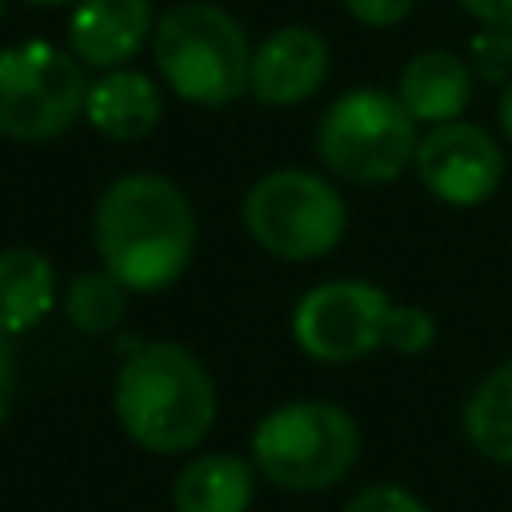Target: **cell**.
<instances>
[{
  "label": "cell",
  "mask_w": 512,
  "mask_h": 512,
  "mask_svg": "<svg viewBox=\"0 0 512 512\" xmlns=\"http://www.w3.org/2000/svg\"><path fill=\"white\" fill-rule=\"evenodd\" d=\"M100 264L128 292L172 288L196 256V212L184 188L160 172L116 176L92 212Z\"/></svg>",
  "instance_id": "obj_1"
},
{
  "label": "cell",
  "mask_w": 512,
  "mask_h": 512,
  "mask_svg": "<svg viewBox=\"0 0 512 512\" xmlns=\"http://www.w3.org/2000/svg\"><path fill=\"white\" fill-rule=\"evenodd\" d=\"M112 412L136 448L180 456L200 448L216 424V380L192 348L144 340L116 368Z\"/></svg>",
  "instance_id": "obj_2"
},
{
  "label": "cell",
  "mask_w": 512,
  "mask_h": 512,
  "mask_svg": "<svg viewBox=\"0 0 512 512\" xmlns=\"http://www.w3.org/2000/svg\"><path fill=\"white\" fill-rule=\"evenodd\" d=\"M292 340L316 364H352L380 348L420 356L436 344V320L420 304L392 300L372 280H324L296 300Z\"/></svg>",
  "instance_id": "obj_3"
},
{
  "label": "cell",
  "mask_w": 512,
  "mask_h": 512,
  "mask_svg": "<svg viewBox=\"0 0 512 512\" xmlns=\"http://www.w3.org/2000/svg\"><path fill=\"white\" fill-rule=\"evenodd\" d=\"M152 60L184 104L224 108L248 92V36L240 20L212 0H180L164 8L152 28Z\"/></svg>",
  "instance_id": "obj_4"
},
{
  "label": "cell",
  "mask_w": 512,
  "mask_h": 512,
  "mask_svg": "<svg viewBox=\"0 0 512 512\" xmlns=\"http://www.w3.org/2000/svg\"><path fill=\"white\" fill-rule=\"evenodd\" d=\"M364 436L348 408L332 400H288L264 412L248 440L256 472L284 492H328L360 460Z\"/></svg>",
  "instance_id": "obj_5"
},
{
  "label": "cell",
  "mask_w": 512,
  "mask_h": 512,
  "mask_svg": "<svg viewBox=\"0 0 512 512\" xmlns=\"http://www.w3.org/2000/svg\"><path fill=\"white\" fill-rule=\"evenodd\" d=\"M416 144L420 124L384 88H348L316 124V156L344 184L396 180L416 160Z\"/></svg>",
  "instance_id": "obj_6"
},
{
  "label": "cell",
  "mask_w": 512,
  "mask_h": 512,
  "mask_svg": "<svg viewBox=\"0 0 512 512\" xmlns=\"http://www.w3.org/2000/svg\"><path fill=\"white\" fill-rule=\"evenodd\" d=\"M248 236L276 260L304 264L336 252L348 232V204L332 180L308 168L264 172L240 204Z\"/></svg>",
  "instance_id": "obj_7"
},
{
  "label": "cell",
  "mask_w": 512,
  "mask_h": 512,
  "mask_svg": "<svg viewBox=\"0 0 512 512\" xmlns=\"http://www.w3.org/2000/svg\"><path fill=\"white\" fill-rule=\"evenodd\" d=\"M88 100L84 64L48 40L0 48V136L16 144L60 140Z\"/></svg>",
  "instance_id": "obj_8"
},
{
  "label": "cell",
  "mask_w": 512,
  "mask_h": 512,
  "mask_svg": "<svg viewBox=\"0 0 512 512\" xmlns=\"http://www.w3.org/2000/svg\"><path fill=\"white\" fill-rule=\"evenodd\" d=\"M412 168L440 204L476 208L496 196L504 180V152L488 128L468 120H448V124H432L420 136Z\"/></svg>",
  "instance_id": "obj_9"
},
{
  "label": "cell",
  "mask_w": 512,
  "mask_h": 512,
  "mask_svg": "<svg viewBox=\"0 0 512 512\" xmlns=\"http://www.w3.org/2000/svg\"><path fill=\"white\" fill-rule=\"evenodd\" d=\"M328 40L316 28L284 24L252 48L248 92L264 108H296L312 100L328 80Z\"/></svg>",
  "instance_id": "obj_10"
},
{
  "label": "cell",
  "mask_w": 512,
  "mask_h": 512,
  "mask_svg": "<svg viewBox=\"0 0 512 512\" xmlns=\"http://www.w3.org/2000/svg\"><path fill=\"white\" fill-rule=\"evenodd\" d=\"M152 0H76L68 20V52L96 72L124 68L152 40Z\"/></svg>",
  "instance_id": "obj_11"
},
{
  "label": "cell",
  "mask_w": 512,
  "mask_h": 512,
  "mask_svg": "<svg viewBox=\"0 0 512 512\" xmlns=\"http://www.w3.org/2000/svg\"><path fill=\"white\" fill-rule=\"evenodd\" d=\"M84 120L108 140H144L164 120V92L140 68H112L88 84Z\"/></svg>",
  "instance_id": "obj_12"
},
{
  "label": "cell",
  "mask_w": 512,
  "mask_h": 512,
  "mask_svg": "<svg viewBox=\"0 0 512 512\" xmlns=\"http://www.w3.org/2000/svg\"><path fill=\"white\" fill-rule=\"evenodd\" d=\"M396 96L416 124L432 128V124L460 120L472 100V68L464 56H456L448 48L416 52L400 72Z\"/></svg>",
  "instance_id": "obj_13"
},
{
  "label": "cell",
  "mask_w": 512,
  "mask_h": 512,
  "mask_svg": "<svg viewBox=\"0 0 512 512\" xmlns=\"http://www.w3.org/2000/svg\"><path fill=\"white\" fill-rule=\"evenodd\" d=\"M256 464L236 452H200L172 480L176 512H248L256 500Z\"/></svg>",
  "instance_id": "obj_14"
},
{
  "label": "cell",
  "mask_w": 512,
  "mask_h": 512,
  "mask_svg": "<svg viewBox=\"0 0 512 512\" xmlns=\"http://www.w3.org/2000/svg\"><path fill=\"white\" fill-rule=\"evenodd\" d=\"M56 308V268L36 248H4L0 252V332L20 336L32 332Z\"/></svg>",
  "instance_id": "obj_15"
},
{
  "label": "cell",
  "mask_w": 512,
  "mask_h": 512,
  "mask_svg": "<svg viewBox=\"0 0 512 512\" xmlns=\"http://www.w3.org/2000/svg\"><path fill=\"white\" fill-rule=\"evenodd\" d=\"M460 428L484 460L512 468V360L496 364L472 388L460 412Z\"/></svg>",
  "instance_id": "obj_16"
},
{
  "label": "cell",
  "mask_w": 512,
  "mask_h": 512,
  "mask_svg": "<svg viewBox=\"0 0 512 512\" xmlns=\"http://www.w3.org/2000/svg\"><path fill=\"white\" fill-rule=\"evenodd\" d=\"M124 308H128V288L108 268L76 272L68 280V288H64V316L84 336L112 332L124 320Z\"/></svg>",
  "instance_id": "obj_17"
},
{
  "label": "cell",
  "mask_w": 512,
  "mask_h": 512,
  "mask_svg": "<svg viewBox=\"0 0 512 512\" xmlns=\"http://www.w3.org/2000/svg\"><path fill=\"white\" fill-rule=\"evenodd\" d=\"M468 68L488 84L512 80V28H480L468 40Z\"/></svg>",
  "instance_id": "obj_18"
},
{
  "label": "cell",
  "mask_w": 512,
  "mask_h": 512,
  "mask_svg": "<svg viewBox=\"0 0 512 512\" xmlns=\"http://www.w3.org/2000/svg\"><path fill=\"white\" fill-rule=\"evenodd\" d=\"M344 512H428V504L412 492V488H404V484H368V488H360L348 504H344Z\"/></svg>",
  "instance_id": "obj_19"
},
{
  "label": "cell",
  "mask_w": 512,
  "mask_h": 512,
  "mask_svg": "<svg viewBox=\"0 0 512 512\" xmlns=\"http://www.w3.org/2000/svg\"><path fill=\"white\" fill-rule=\"evenodd\" d=\"M344 8L364 28H392L416 8V0H344Z\"/></svg>",
  "instance_id": "obj_20"
},
{
  "label": "cell",
  "mask_w": 512,
  "mask_h": 512,
  "mask_svg": "<svg viewBox=\"0 0 512 512\" xmlns=\"http://www.w3.org/2000/svg\"><path fill=\"white\" fill-rule=\"evenodd\" d=\"M480 28H512V0H456Z\"/></svg>",
  "instance_id": "obj_21"
},
{
  "label": "cell",
  "mask_w": 512,
  "mask_h": 512,
  "mask_svg": "<svg viewBox=\"0 0 512 512\" xmlns=\"http://www.w3.org/2000/svg\"><path fill=\"white\" fill-rule=\"evenodd\" d=\"M12 396H16V352H12V336L0 332V424L12 412Z\"/></svg>",
  "instance_id": "obj_22"
},
{
  "label": "cell",
  "mask_w": 512,
  "mask_h": 512,
  "mask_svg": "<svg viewBox=\"0 0 512 512\" xmlns=\"http://www.w3.org/2000/svg\"><path fill=\"white\" fill-rule=\"evenodd\" d=\"M496 120H500V132H504V140L512 144V80L504 84V92H500V104H496Z\"/></svg>",
  "instance_id": "obj_23"
},
{
  "label": "cell",
  "mask_w": 512,
  "mask_h": 512,
  "mask_svg": "<svg viewBox=\"0 0 512 512\" xmlns=\"http://www.w3.org/2000/svg\"><path fill=\"white\" fill-rule=\"evenodd\" d=\"M24 4H32V8H68L76 0H24Z\"/></svg>",
  "instance_id": "obj_24"
},
{
  "label": "cell",
  "mask_w": 512,
  "mask_h": 512,
  "mask_svg": "<svg viewBox=\"0 0 512 512\" xmlns=\"http://www.w3.org/2000/svg\"><path fill=\"white\" fill-rule=\"evenodd\" d=\"M0 20H4V0H0Z\"/></svg>",
  "instance_id": "obj_25"
}]
</instances>
